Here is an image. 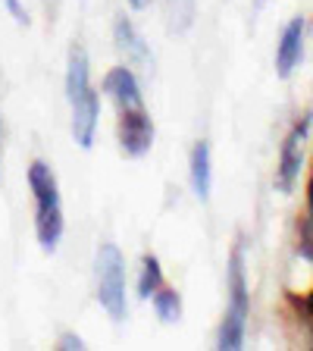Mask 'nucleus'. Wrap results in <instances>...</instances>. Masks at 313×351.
I'll return each mask as SVG.
<instances>
[{
	"label": "nucleus",
	"instance_id": "obj_1",
	"mask_svg": "<svg viewBox=\"0 0 313 351\" xmlns=\"http://www.w3.org/2000/svg\"><path fill=\"white\" fill-rule=\"evenodd\" d=\"M66 101L73 110V138L82 151L95 145L97 119H101V101L91 88V73H88V53L82 44L69 47L66 57Z\"/></svg>",
	"mask_w": 313,
	"mask_h": 351
},
{
	"label": "nucleus",
	"instance_id": "obj_2",
	"mask_svg": "<svg viewBox=\"0 0 313 351\" xmlns=\"http://www.w3.org/2000/svg\"><path fill=\"white\" fill-rule=\"evenodd\" d=\"M29 185L35 195V232L38 245L47 254H53L63 239V204H60V185L53 169L44 160H35L29 167Z\"/></svg>",
	"mask_w": 313,
	"mask_h": 351
},
{
	"label": "nucleus",
	"instance_id": "obj_3",
	"mask_svg": "<svg viewBox=\"0 0 313 351\" xmlns=\"http://www.w3.org/2000/svg\"><path fill=\"white\" fill-rule=\"evenodd\" d=\"M229 307L219 326V339L216 345L223 351H238L245 345V326H248V314H251V295H248V279H245V245L241 239L235 241L232 254H229Z\"/></svg>",
	"mask_w": 313,
	"mask_h": 351
},
{
	"label": "nucleus",
	"instance_id": "obj_4",
	"mask_svg": "<svg viewBox=\"0 0 313 351\" xmlns=\"http://www.w3.org/2000/svg\"><path fill=\"white\" fill-rule=\"evenodd\" d=\"M97 301L110 320H125V257L113 241H103L95 257Z\"/></svg>",
	"mask_w": 313,
	"mask_h": 351
},
{
	"label": "nucleus",
	"instance_id": "obj_5",
	"mask_svg": "<svg viewBox=\"0 0 313 351\" xmlns=\"http://www.w3.org/2000/svg\"><path fill=\"white\" fill-rule=\"evenodd\" d=\"M313 125V113H304L298 125H295L282 141V151H279V169H276V189L282 195H292L295 182L301 176V163H304V141H307V132Z\"/></svg>",
	"mask_w": 313,
	"mask_h": 351
},
{
	"label": "nucleus",
	"instance_id": "obj_6",
	"mask_svg": "<svg viewBox=\"0 0 313 351\" xmlns=\"http://www.w3.org/2000/svg\"><path fill=\"white\" fill-rule=\"evenodd\" d=\"M119 147L125 157H145L153 145V119L147 117V110H119Z\"/></svg>",
	"mask_w": 313,
	"mask_h": 351
},
{
	"label": "nucleus",
	"instance_id": "obj_7",
	"mask_svg": "<svg viewBox=\"0 0 313 351\" xmlns=\"http://www.w3.org/2000/svg\"><path fill=\"white\" fill-rule=\"evenodd\" d=\"M113 38H116L119 53L125 57V63H129L132 69H145L147 75L153 73V57H151V51H147L145 38L138 35V29H135L125 16L116 19V25H113Z\"/></svg>",
	"mask_w": 313,
	"mask_h": 351
},
{
	"label": "nucleus",
	"instance_id": "obj_8",
	"mask_svg": "<svg viewBox=\"0 0 313 351\" xmlns=\"http://www.w3.org/2000/svg\"><path fill=\"white\" fill-rule=\"evenodd\" d=\"M103 95H110V101L116 104L119 110L145 107V101H141V85L129 66H113V69H110L107 79H103Z\"/></svg>",
	"mask_w": 313,
	"mask_h": 351
},
{
	"label": "nucleus",
	"instance_id": "obj_9",
	"mask_svg": "<svg viewBox=\"0 0 313 351\" xmlns=\"http://www.w3.org/2000/svg\"><path fill=\"white\" fill-rule=\"evenodd\" d=\"M304 57V19L295 16L288 25H285L282 38H279V47H276V73L279 79H288L295 73V66L301 63Z\"/></svg>",
	"mask_w": 313,
	"mask_h": 351
},
{
	"label": "nucleus",
	"instance_id": "obj_10",
	"mask_svg": "<svg viewBox=\"0 0 313 351\" xmlns=\"http://www.w3.org/2000/svg\"><path fill=\"white\" fill-rule=\"evenodd\" d=\"M210 185H213V173H210V145L197 141L191 147V189L201 201L210 197Z\"/></svg>",
	"mask_w": 313,
	"mask_h": 351
},
{
	"label": "nucleus",
	"instance_id": "obj_11",
	"mask_svg": "<svg viewBox=\"0 0 313 351\" xmlns=\"http://www.w3.org/2000/svg\"><path fill=\"white\" fill-rule=\"evenodd\" d=\"M163 16L169 32H185L195 19V0H163Z\"/></svg>",
	"mask_w": 313,
	"mask_h": 351
},
{
	"label": "nucleus",
	"instance_id": "obj_12",
	"mask_svg": "<svg viewBox=\"0 0 313 351\" xmlns=\"http://www.w3.org/2000/svg\"><path fill=\"white\" fill-rule=\"evenodd\" d=\"M153 311H157V317H160L163 323H175L179 317H182V295L175 292V289H157L153 292Z\"/></svg>",
	"mask_w": 313,
	"mask_h": 351
},
{
	"label": "nucleus",
	"instance_id": "obj_13",
	"mask_svg": "<svg viewBox=\"0 0 313 351\" xmlns=\"http://www.w3.org/2000/svg\"><path fill=\"white\" fill-rule=\"evenodd\" d=\"M163 285V270L160 261L153 254H145L141 261V276H138V298H153V292Z\"/></svg>",
	"mask_w": 313,
	"mask_h": 351
},
{
	"label": "nucleus",
	"instance_id": "obj_14",
	"mask_svg": "<svg viewBox=\"0 0 313 351\" xmlns=\"http://www.w3.org/2000/svg\"><path fill=\"white\" fill-rule=\"evenodd\" d=\"M301 254L307 261H313V217H307L301 223Z\"/></svg>",
	"mask_w": 313,
	"mask_h": 351
},
{
	"label": "nucleus",
	"instance_id": "obj_15",
	"mask_svg": "<svg viewBox=\"0 0 313 351\" xmlns=\"http://www.w3.org/2000/svg\"><path fill=\"white\" fill-rule=\"evenodd\" d=\"M57 348H63V351H73V348L82 351V348H85V342H82V336H75V332H63Z\"/></svg>",
	"mask_w": 313,
	"mask_h": 351
},
{
	"label": "nucleus",
	"instance_id": "obj_16",
	"mask_svg": "<svg viewBox=\"0 0 313 351\" xmlns=\"http://www.w3.org/2000/svg\"><path fill=\"white\" fill-rule=\"evenodd\" d=\"M7 3V10L13 13V19L19 22V25H29V13H25V7H22L19 0H3Z\"/></svg>",
	"mask_w": 313,
	"mask_h": 351
},
{
	"label": "nucleus",
	"instance_id": "obj_17",
	"mask_svg": "<svg viewBox=\"0 0 313 351\" xmlns=\"http://www.w3.org/2000/svg\"><path fill=\"white\" fill-rule=\"evenodd\" d=\"M307 217H313V179H310V185H307Z\"/></svg>",
	"mask_w": 313,
	"mask_h": 351
},
{
	"label": "nucleus",
	"instance_id": "obj_18",
	"mask_svg": "<svg viewBox=\"0 0 313 351\" xmlns=\"http://www.w3.org/2000/svg\"><path fill=\"white\" fill-rule=\"evenodd\" d=\"M129 3H132V7H135V10H145L147 3H151V0H129Z\"/></svg>",
	"mask_w": 313,
	"mask_h": 351
},
{
	"label": "nucleus",
	"instance_id": "obj_19",
	"mask_svg": "<svg viewBox=\"0 0 313 351\" xmlns=\"http://www.w3.org/2000/svg\"><path fill=\"white\" fill-rule=\"evenodd\" d=\"M307 311H310V314H313V292L307 295Z\"/></svg>",
	"mask_w": 313,
	"mask_h": 351
}]
</instances>
